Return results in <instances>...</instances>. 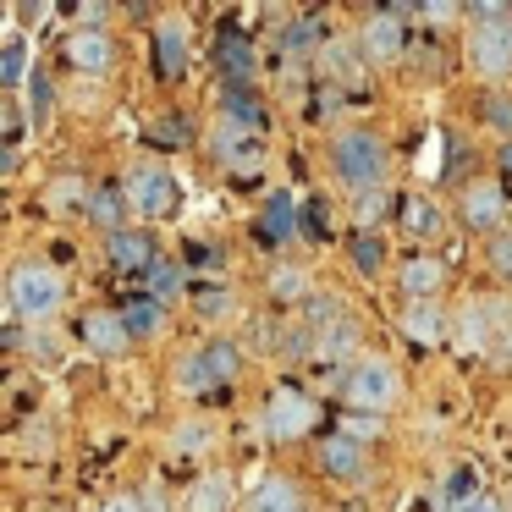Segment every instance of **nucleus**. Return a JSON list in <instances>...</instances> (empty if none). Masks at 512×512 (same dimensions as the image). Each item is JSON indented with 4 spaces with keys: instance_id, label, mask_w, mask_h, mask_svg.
<instances>
[{
    "instance_id": "f257e3e1",
    "label": "nucleus",
    "mask_w": 512,
    "mask_h": 512,
    "mask_svg": "<svg viewBox=\"0 0 512 512\" xmlns=\"http://www.w3.org/2000/svg\"><path fill=\"white\" fill-rule=\"evenodd\" d=\"M331 171H336V182H342L353 199L380 193L386 188V171H391L386 138L369 133V127H342V133L331 138Z\"/></svg>"
},
{
    "instance_id": "f03ea898",
    "label": "nucleus",
    "mask_w": 512,
    "mask_h": 512,
    "mask_svg": "<svg viewBox=\"0 0 512 512\" xmlns=\"http://www.w3.org/2000/svg\"><path fill=\"white\" fill-rule=\"evenodd\" d=\"M61 303H67V281H61L56 265H45V259L12 265V276H6V309H12V325H45V320L61 314Z\"/></svg>"
},
{
    "instance_id": "7ed1b4c3",
    "label": "nucleus",
    "mask_w": 512,
    "mask_h": 512,
    "mask_svg": "<svg viewBox=\"0 0 512 512\" xmlns=\"http://www.w3.org/2000/svg\"><path fill=\"white\" fill-rule=\"evenodd\" d=\"M468 67L485 83L512 78V6H468Z\"/></svg>"
},
{
    "instance_id": "20e7f679",
    "label": "nucleus",
    "mask_w": 512,
    "mask_h": 512,
    "mask_svg": "<svg viewBox=\"0 0 512 512\" xmlns=\"http://www.w3.org/2000/svg\"><path fill=\"white\" fill-rule=\"evenodd\" d=\"M243 375V353L237 342H204V347H188L171 369V386L182 397H204V391H226L232 380Z\"/></svg>"
},
{
    "instance_id": "39448f33",
    "label": "nucleus",
    "mask_w": 512,
    "mask_h": 512,
    "mask_svg": "<svg viewBox=\"0 0 512 512\" xmlns=\"http://www.w3.org/2000/svg\"><path fill=\"white\" fill-rule=\"evenodd\" d=\"M342 402L353 413H369V419H380V413H391L402 402V375L391 358H358V364H347L342 375Z\"/></svg>"
},
{
    "instance_id": "423d86ee",
    "label": "nucleus",
    "mask_w": 512,
    "mask_h": 512,
    "mask_svg": "<svg viewBox=\"0 0 512 512\" xmlns=\"http://www.w3.org/2000/svg\"><path fill=\"white\" fill-rule=\"evenodd\" d=\"M210 155L221 160V171H232V177H254V171H265L270 144H265V133H259V127L232 122V116H215V127H210Z\"/></svg>"
},
{
    "instance_id": "0eeeda50",
    "label": "nucleus",
    "mask_w": 512,
    "mask_h": 512,
    "mask_svg": "<svg viewBox=\"0 0 512 512\" xmlns=\"http://www.w3.org/2000/svg\"><path fill=\"white\" fill-rule=\"evenodd\" d=\"M122 193H127V204H133V215H144V221H171V215L182 210V188L160 160H144V166L127 171Z\"/></svg>"
},
{
    "instance_id": "6e6552de",
    "label": "nucleus",
    "mask_w": 512,
    "mask_h": 512,
    "mask_svg": "<svg viewBox=\"0 0 512 512\" xmlns=\"http://www.w3.org/2000/svg\"><path fill=\"white\" fill-rule=\"evenodd\" d=\"M309 424H314V402L292 386L270 391V402L259 408V435H270V441H298V435H309Z\"/></svg>"
},
{
    "instance_id": "1a4fd4ad",
    "label": "nucleus",
    "mask_w": 512,
    "mask_h": 512,
    "mask_svg": "<svg viewBox=\"0 0 512 512\" xmlns=\"http://www.w3.org/2000/svg\"><path fill=\"white\" fill-rule=\"evenodd\" d=\"M320 468L336 485H369V446L358 435H325L320 441Z\"/></svg>"
},
{
    "instance_id": "9d476101",
    "label": "nucleus",
    "mask_w": 512,
    "mask_h": 512,
    "mask_svg": "<svg viewBox=\"0 0 512 512\" xmlns=\"http://www.w3.org/2000/svg\"><path fill=\"white\" fill-rule=\"evenodd\" d=\"M457 215H463L468 232H490V237H496V232H501V215H507V188H501L496 177H490V182H485V177L468 182Z\"/></svg>"
},
{
    "instance_id": "9b49d317",
    "label": "nucleus",
    "mask_w": 512,
    "mask_h": 512,
    "mask_svg": "<svg viewBox=\"0 0 512 512\" xmlns=\"http://www.w3.org/2000/svg\"><path fill=\"white\" fill-rule=\"evenodd\" d=\"M358 50H364L375 67H391V61H402V50H408V34H402V12H375L364 23V34H358Z\"/></svg>"
},
{
    "instance_id": "f8f14e48",
    "label": "nucleus",
    "mask_w": 512,
    "mask_h": 512,
    "mask_svg": "<svg viewBox=\"0 0 512 512\" xmlns=\"http://www.w3.org/2000/svg\"><path fill=\"white\" fill-rule=\"evenodd\" d=\"M83 342L100 358H122L127 347H133V331H127L122 309H89L83 314Z\"/></svg>"
},
{
    "instance_id": "ddd939ff",
    "label": "nucleus",
    "mask_w": 512,
    "mask_h": 512,
    "mask_svg": "<svg viewBox=\"0 0 512 512\" xmlns=\"http://www.w3.org/2000/svg\"><path fill=\"white\" fill-rule=\"evenodd\" d=\"M397 287L408 292V303H424V298H441L446 287V259L435 254H413L397 265Z\"/></svg>"
},
{
    "instance_id": "4468645a",
    "label": "nucleus",
    "mask_w": 512,
    "mask_h": 512,
    "mask_svg": "<svg viewBox=\"0 0 512 512\" xmlns=\"http://www.w3.org/2000/svg\"><path fill=\"white\" fill-rule=\"evenodd\" d=\"M215 67H221L226 89H254V78H259L254 45H248L243 34H221V39H215Z\"/></svg>"
},
{
    "instance_id": "2eb2a0df",
    "label": "nucleus",
    "mask_w": 512,
    "mask_h": 512,
    "mask_svg": "<svg viewBox=\"0 0 512 512\" xmlns=\"http://www.w3.org/2000/svg\"><path fill=\"white\" fill-rule=\"evenodd\" d=\"M105 254H111L116 270H144V276L160 265V248H155V237H149L144 226H127V232L105 237Z\"/></svg>"
},
{
    "instance_id": "dca6fc26",
    "label": "nucleus",
    "mask_w": 512,
    "mask_h": 512,
    "mask_svg": "<svg viewBox=\"0 0 512 512\" xmlns=\"http://www.w3.org/2000/svg\"><path fill=\"white\" fill-rule=\"evenodd\" d=\"M397 331L408 336V342H419V347H441V336H446V309H441V298L408 303V309L397 314Z\"/></svg>"
},
{
    "instance_id": "f3484780",
    "label": "nucleus",
    "mask_w": 512,
    "mask_h": 512,
    "mask_svg": "<svg viewBox=\"0 0 512 512\" xmlns=\"http://www.w3.org/2000/svg\"><path fill=\"white\" fill-rule=\"evenodd\" d=\"M358 342H364L358 320H353V314H342V320H331V325L314 331V353L309 358H320V364H342V358L358 353ZM353 364H358V358H353Z\"/></svg>"
},
{
    "instance_id": "a211bd4d",
    "label": "nucleus",
    "mask_w": 512,
    "mask_h": 512,
    "mask_svg": "<svg viewBox=\"0 0 512 512\" xmlns=\"http://www.w3.org/2000/svg\"><path fill=\"white\" fill-rule=\"evenodd\" d=\"M243 512H303V496L287 474H265L254 490L243 496Z\"/></svg>"
},
{
    "instance_id": "6ab92c4d",
    "label": "nucleus",
    "mask_w": 512,
    "mask_h": 512,
    "mask_svg": "<svg viewBox=\"0 0 512 512\" xmlns=\"http://www.w3.org/2000/svg\"><path fill=\"white\" fill-rule=\"evenodd\" d=\"M298 204H292V193H270L265 199V215H259V237H265L270 248H287L292 237H298Z\"/></svg>"
},
{
    "instance_id": "aec40b11",
    "label": "nucleus",
    "mask_w": 512,
    "mask_h": 512,
    "mask_svg": "<svg viewBox=\"0 0 512 512\" xmlns=\"http://www.w3.org/2000/svg\"><path fill=\"white\" fill-rule=\"evenodd\" d=\"M188 512H232L237 507V485L232 474H199L188 485V501H182Z\"/></svg>"
},
{
    "instance_id": "412c9836",
    "label": "nucleus",
    "mask_w": 512,
    "mask_h": 512,
    "mask_svg": "<svg viewBox=\"0 0 512 512\" xmlns=\"http://www.w3.org/2000/svg\"><path fill=\"white\" fill-rule=\"evenodd\" d=\"M67 56L78 72H94V78H100V72L111 67V34H105V28H78V34L67 39Z\"/></svg>"
},
{
    "instance_id": "4be33fe9",
    "label": "nucleus",
    "mask_w": 512,
    "mask_h": 512,
    "mask_svg": "<svg viewBox=\"0 0 512 512\" xmlns=\"http://www.w3.org/2000/svg\"><path fill=\"white\" fill-rule=\"evenodd\" d=\"M155 67H160V78H182L188 72V28L177 17L155 28Z\"/></svg>"
},
{
    "instance_id": "5701e85b",
    "label": "nucleus",
    "mask_w": 512,
    "mask_h": 512,
    "mask_svg": "<svg viewBox=\"0 0 512 512\" xmlns=\"http://www.w3.org/2000/svg\"><path fill=\"white\" fill-rule=\"evenodd\" d=\"M127 215H133V204H127V193L122 188H94V199H89V221L100 226L105 237H116V232H127Z\"/></svg>"
},
{
    "instance_id": "b1692460",
    "label": "nucleus",
    "mask_w": 512,
    "mask_h": 512,
    "mask_svg": "<svg viewBox=\"0 0 512 512\" xmlns=\"http://www.w3.org/2000/svg\"><path fill=\"white\" fill-rule=\"evenodd\" d=\"M89 199H94V188H89V177H56L45 188V210L50 215H89Z\"/></svg>"
},
{
    "instance_id": "393cba45",
    "label": "nucleus",
    "mask_w": 512,
    "mask_h": 512,
    "mask_svg": "<svg viewBox=\"0 0 512 512\" xmlns=\"http://www.w3.org/2000/svg\"><path fill=\"white\" fill-rule=\"evenodd\" d=\"M402 232H413V237H441L446 232V215H441V204L435 199H424V193H413V199H402Z\"/></svg>"
},
{
    "instance_id": "a878e982",
    "label": "nucleus",
    "mask_w": 512,
    "mask_h": 512,
    "mask_svg": "<svg viewBox=\"0 0 512 512\" xmlns=\"http://www.w3.org/2000/svg\"><path fill=\"white\" fill-rule=\"evenodd\" d=\"M122 320H127V331H133V342H144V336H155L160 325H166V303L149 298V292H138V298H127Z\"/></svg>"
},
{
    "instance_id": "bb28decb",
    "label": "nucleus",
    "mask_w": 512,
    "mask_h": 512,
    "mask_svg": "<svg viewBox=\"0 0 512 512\" xmlns=\"http://www.w3.org/2000/svg\"><path fill=\"white\" fill-rule=\"evenodd\" d=\"M221 116L248 122V127H259V133L270 127V111H265V100H259L254 89H226V94H221Z\"/></svg>"
},
{
    "instance_id": "cd10ccee",
    "label": "nucleus",
    "mask_w": 512,
    "mask_h": 512,
    "mask_svg": "<svg viewBox=\"0 0 512 512\" xmlns=\"http://www.w3.org/2000/svg\"><path fill=\"white\" fill-rule=\"evenodd\" d=\"M270 298L276 303H309V270L281 265L276 276H270Z\"/></svg>"
},
{
    "instance_id": "c85d7f7f",
    "label": "nucleus",
    "mask_w": 512,
    "mask_h": 512,
    "mask_svg": "<svg viewBox=\"0 0 512 512\" xmlns=\"http://www.w3.org/2000/svg\"><path fill=\"white\" fill-rule=\"evenodd\" d=\"M468 496H479V485H474V468H468V463L446 468V474H441V507L452 512V507H463Z\"/></svg>"
},
{
    "instance_id": "c756f323",
    "label": "nucleus",
    "mask_w": 512,
    "mask_h": 512,
    "mask_svg": "<svg viewBox=\"0 0 512 512\" xmlns=\"http://www.w3.org/2000/svg\"><path fill=\"white\" fill-rule=\"evenodd\" d=\"M457 336H463L468 353H485V347H490V314H485V298H474V303L463 309V331H457Z\"/></svg>"
},
{
    "instance_id": "7c9ffc66",
    "label": "nucleus",
    "mask_w": 512,
    "mask_h": 512,
    "mask_svg": "<svg viewBox=\"0 0 512 512\" xmlns=\"http://www.w3.org/2000/svg\"><path fill=\"white\" fill-rule=\"evenodd\" d=\"M210 441H215V430L204 419H188V424H177V430H171V452H177V457H199Z\"/></svg>"
},
{
    "instance_id": "2f4dec72",
    "label": "nucleus",
    "mask_w": 512,
    "mask_h": 512,
    "mask_svg": "<svg viewBox=\"0 0 512 512\" xmlns=\"http://www.w3.org/2000/svg\"><path fill=\"white\" fill-rule=\"evenodd\" d=\"M182 281H188V270L177 265V259H160L155 270H149V298H160V303H171L182 292Z\"/></svg>"
},
{
    "instance_id": "473e14b6",
    "label": "nucleus",
    "mask_w": 512,
    "mask_h": 512,
    "mask_svg": "<svg viewBox=\"0 0 512 512\" xmlns=\"http://www.w3.org/2000/svg\"><path fill=\"white\" fill-rule=\"evenodd\" d=\"M353 265H358V276H380V265H386V243H380L375 232H358L353 237Z\"/></svg>"
},
{
    "instance_id": "72a5a7b5",
    "label": "nucleus",
    "mask_w": 512,
    "mask_h": 512,
    "mask_svg": "<svg viewBox=\"0 0 512 512\" xmlns=\"http://www.w3.org/2000/svg\"><path fill=\"white\" fill-rule=\"evenodd\" d=\"M23 72H28V45L23 39H6V56H0V89L6 94L23 89Z\"/></svg>"
},
{
    "instance_id": "f704fd0d",
    "label": "nucleus",
    "mask_w": 512,
    "mask_h": 512,
    "mask_svg": "<svg viewBox=\"0 0 512 512\" xmlns=\"http://www.w3.org/2000/svg\"><path fill=\"white\" fill-rule=\"evenodd\" d=\"M232 309H237V298L226 287H204L199 292V314H204V320H226Z\"/></svg>"
},
{
    "instance_id": "c9c22d12",
    "label": "nucleus",
    "mask_w": 512,
    "mask_h": 512,
    "mask_svg": "<svg viewBox=\"0 0 512 512\" xmlns=\"http://www.w3.org/2000/svg\"><path fill=\"white\" fill-rule=\"evenodd\" d=\"M485 259H490V270H496V276H507L512 281V232H496L485 243Z\"/></svg>"
},
{
    "instance_id": "e433bc0d",
    "label": "nucleus",
    "mask_w": 512,
    "mask_h": 512,
    "mask_svg": "<svg viewBox=\"0 0 512 512\" xmlns=\"http://www.w3.org/2000/svg\"><path fill=\"white\" fill-rule=\"evenodd\" d=\"M386 188H380V193H364V199H358V215H353V221H358V232H369V226H375L380 221V210H386Z\"/></svg>"
},
{
    "instance_id": "4c0bfd02",
    "label": "nucleus",
    "mask_w": 512,
    "mask_h": 512,
    "mask_svg": "<svg viewBox=\"0 0 512 512\" xmlns=\"http://www.w3.org/2000/svg\"><path fill=\"white\" fill-rule=\"evenodd\" d=\"M188 138L193 133H188V122H182V116H160V122H155V144H177L182 149Z\"/></svg>"
},
{
    "instance_id": "58836bf2",
    "label": "nucleus",
    "mask_w": 512,
    "mask_h": 512,
    "mask_svg": "<svg viewBox=\"0 0 512 512\" xmlns=\"http://www.w3.org/2000/svg\"><path fill=\"white\" fill-rule=\"evenodd\" d=\"M485 116H490V122H496L501 133L512 138V100H501V94H490V100H485Z\"/></svg>"
},
{
    "instance_id": "ea45409f",
    "label": "nucleus",
    "mask_w": 512,
    "mask_h": 512,
    "mask_svg": "<svg viewBox=\"0 0 512 512\" xmlns=\"http://www.w3.org/2000/svg\"><path fill=\"white\" fill-rule=\"evenodd\" d=\"M100 512H149V507H144L138 496H127V490H122V496H105V501H100Z\"/></svg>"
},
{
    "instance_id": "a19ab883",
    "label": "nucleus",
    "mask_w": 512,
    "mask_h": 512,
    "mask_svg": "<svg viewBox=\"0 0 512 512\" xmlns=\"http://www.w3.org/2000/svg\"><path fill=\"white\" fill-rule=\"evenodd\" d=\"M39 89H34V122H45V116H50V78H45V72H39Z\"/></svg>"
},
{
    "instance_id": "79ce46f5",
    "label": "nucleus",
    "mask_w": 512,
    "mask_h": 512,
    "mask_svg": "<svg viewBox=\"0 0 512 512\" xmlns=\"http://www.w3.org/2000/svg\"><path fill=\"white\" fill-rule=\"evenodd\" d=\"M452 512H507V507H501L496 496H485V490H479V496H468L463 507H452Z\"/></svg>"
},
{
    "instance_id": "37998d69",
    "label": "nucleus",
    "mask_w": 512,
    "mask_h": 512,
    "mask_svg": "<svg viewBox=\"0 0 512 512\" xmlns=\"http://www.w3.org/2000/svg\"><path fill=\"white\" fill-rule=\"evenodd\" d=\"M501 171H507V177H512V144L501 149Z\"/></svg>"
},
{
    "instance_id": "c03bdc74",
    "label": "nucleus",
    "mask_w": 512,
    "mask_h": 512,
    "mask_svg": "<svg viewBox=\"0 0 512 512\" xmlns=\"http://www.w3.org/2000/svg\"><path fill=\"white\" fill-rule=\"evenodd\" d=\"M507 347H512V336H507Z\"/></svg>"
}]
</instances>
